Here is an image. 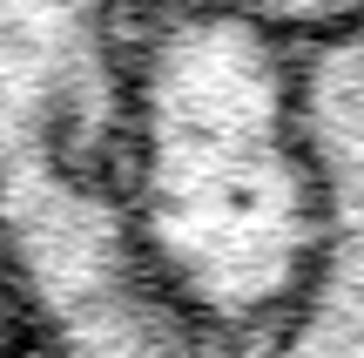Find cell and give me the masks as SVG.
I'll use <instances>...</instances> for the list:
<instances>
[{
	"mask_svg": "<svg viewBox=\"0 0 364 358\" xmlns=\"http://www.w3.org/2000/svg\"><path fill=\"white\" fill-rule=\"evenodd\" d=\"M0 358H14V352H7V345H0Z\"/></svg>",
	"mask_w": 364,
	"mask_h": 358,
	"instance_id": "4",
	"label": "cell"
},
{
	"mask_svg": "<svg viewBox=\"0 0 364 358\" xmlns=\"http://www.w3.org/2000/svg\"><path fill=\"white\" fill-rule=\"evenodd\" d=\"M135 216L203 332L270 358L324 243L290 14L135 7Z\"/></svg>",
	"mask_w": 364,
	"mask_h": 358,
	"instance_id": "1",
	"label": "cell"
},
{
	"mask_svg": "<svg viewBox=\"0 0 364 358\" xmlns=\"http://www.w3.org/2000/svg\"><path fill=\"white\" fill-rule=\"evenodd\" d=\"M290 34L324 176V243L270 358H364V7L290 14Z\"/></svg>",
	"mask_w": 364,
	"mask_h": 358,
	"instance_id": "3",
	"label": "cell"
},
{
	"mask_svg": "<svg viewBox=\"0 0 364 358\" xmlns=\"http://www.w3.org/2000/svg\"><path fill=\"white\" fill-rule=\"evenodd\" d=\"M135 7L0 0V345L250 358L169 298L135 216Z\"/></svg>",
	"mask_w": 364,
	"mask_h": 358,
	"instance_id": "2",
	"label": "cell"
}]
</instances>
